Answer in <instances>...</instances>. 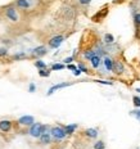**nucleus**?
Here are the masks:
<instances>
[{
	"label": "nucleus",
	"instance_id": "5",
	"mask_svg": "<svg viewBox=\"0 0 140 149\" xmlns=\"http://www.w3.org/2000/svg\"><path fill=\"white\" fill-rule=\"evenodd\" d=\"M35 122V118L34 116H22V117L18 118V121H17V123L21 126H26V127H30V126L32 125V123Z\"/></svg>",
	"mask_w": 140,
	"mask_h": 149
},
{
	"label": "nucleus",
	"instance_id": "14",
	"mask_svg": "<svg viewBox=\"0 0 140 149\" xmlns=\"http://www.w3.org/2000/svg\"><path fill=\"white\" fill-rule=\"evenodd\" d=\"M16 5L19 9H29L31 7V3L30 0H16Z\"/></svg>",
	"mask_w": 140,
	"mask_h": 149
},
{
	"label": "nucleus",
	"instance_id": "16",
	"mask_svg": "<svg viewBox=\"0 0 140 149\" xmlns=\"http://www.w3.org/2000/svg\"><path fill=\"white\" fill-rule=\"evenodd\" d=\"M64 127V130H66V134L67 135H72L73 132H75V130L78 127V125L77 123H71V125H66V126H63Z\"/></svg>",
	"mask_w": 140,
	"mask_h": 149
},
{
	"label": "nucleus",
	"instance_id": "11",
	"mask_svg": "<svg viewBox=\"0 0 140 149\" xmlns=\"http://www.w3.org/2000/svg\"><path fill=\"white\" fill-rule=\"evenodd\" d=\"M40 141H41V144H50V141H52V135H50V128L46 131H42L41 135L39 136Z\"/></svg>",
	"mask_w": 140,
	"mask_h": 149
},
{
	"label": "nucleus",
	"instance_id": "28",
	"mask_svg": "<svg viewBox=\"0 0 140 149\" xmlns=\"http://www.w3.org/2000/svg\"><path fill=\"white\" fill-rule=\"evenodd\" d=\"M73 59H75V57H67V58H64L63 59V64H70V63H72L73 62Z\"/></svg>",
	"mask_w": 140,
	"mask_h": 149
},
{
	"label": "nucleus",
	"instance_id": "27",
	"mask_svg": "<svg viewBox=\"0 0 140 149\" xmlns=\"http://www.w3.org/2000/svg\"><path fill=\"white\" fill-rule=\"evenodd\" d=\"M77 68L80 69L81 72H85V73H89V71H88V68H86V66L84 63H78V66H77Z\"/></svg>",
	"mask_w": 140,
	"mask_h": 149
},
{
	"label": "nucleus",
	"instance_id": "7",
	"mask_svg": "<svg viewBox=\"0 0 140 149\" xmlns=\"http://www.w3.org/2000/svg\"><path fill=\"white\" fill-rule=\"evenodd\" d=\"M108 12H109V7H104L100 12H98L93 17V22H102V21L105 18V15L108 14Z\"/></svg>",
	"mask_w": 140,
	"mask_h": 149
},
{
	"label": "nucleus",
	"instance_id": "30",
	"mask_svg": "<svg viewBox=\"0 0 140 149\" xmlns=\"http://www.w3.org/2000/svg\"><path fill=\"white\" fill-rule=\"evenodd\" d=\"M35 90H36V85H35L34 82H31V84H30V86H29V91L30 92H35Z\"/></svg>",
	"mask_w": 140,
	"mask_h": 149
},
{
	"label": "nucleus",
	"instance_id": "17",
	"mask_svg": "<svg viewBox=\"0 0 140 149\" xmlns=\"http://www.w3.org/2000/svg\"><path fill=\"white\" fill-rule=\"evenodd\" d=\"M104 43L105 44H113L114 43V36L112 33H105L104 35Z\"/></svg>",
	"mask_w": 140,
	"mask_h": 149
},
{
	"label": "nucleus",
	"instance_id": "9",
	"mask_svg": "<svg viewBox=\"0 0 140 149\" xmlns=\"http://www.w3.org/2000/svg\"><path fill=\"white\" fill-rule=\"evenodd\" d=\"M12 126H13V122L9 120L0 121V131H3V132H9L12 130Z\"/></svg>",
	"mask_w": 140,
	"mask_h": 149
},
{
	"label": "nucleus",
	"instance_id": "12",
	"mask_svg": "<svg viewBox=\"0 0 140 149\" xmlns=\"http://www.w3.org/2000/svg\"><path fill=\"white\" fill-rule=\"evenodd\" d=\"M102 63L104 64V67H105V69L108 72H111L112 69H113V59L111 58V57H105V58L103 59V62Z\"/></svg>",
	"mask_w": 140,
	"mask_h": 149
},
{
	"label": "nucleus",
	"instance_id": "37",
	"mask_svg": "<svg viewBox=\"0 0 140 149\" xmlns=\"http://www.w3.org/2000/svg\"><path fill=\"white\" fill-rule=\"evenodd\" d=\"M139 149H140V148H139Z\"/></svg>",
	"mask_w": 140,
	"mask_h": 149
},
{
	"label": "nucleus",
	"instance_id": "36",
	"mask_svg": "<svg viewBox=\"0 0 140 149\" xmlns=\"http://www.w3.org/2000/svg\"><path fill=\"white\" fill-rule=\"evenodd\" d=\"M113 1H114V3H116V1H118V0H113Z\"/></svg>",
	"mask_w": 140,
	"mask_h": 149
},
{
	"label": "nucleus",
	"instance_id": "23",
	"mask_svg": "<svg viewBox=\"0 0 140 149\" xmlns=\"http://www.w3.org/2000/svg\"><path fill=\"white\" fill-rule=\"evenodd\" d=\"M104 148H105V144H104V141H102V140L96 141V143L94 144V149H104Z\"/></svg>",
	"mask_w": 140,
	"mask_h": 149
},
{
	"label": "nucleus",
	"instance_id": "18",
	"mask_svg": "<svg viewBox=\"0 0 140 149\" xmlns=\"http://www.w3.org/2000/svg\"><path fill=\"white\" fill-rule=\"evenodd\" d=\"M66 66L63 63H54L52 64V67H50V69L52 71H60V69H64Z\"/></svg>",
	"mask_w": 140,
	"mask_h": 149
},
{
	"label": "nucleus",
	"instance_id": "26",
	"mask_svg": "<svg viewBox=\"0 0 140 149\" xmlns=\"http://www.w3.org/2000/svg\"><path fill=\"white\" fill-rule=\"evenodd\" d=\"M134 22H135V25L140 27V12H137L134 14Z\"/></svg>",
	"mask_w": 140,
	"mask_h": 149
},
{
	"label": "nucleus",
	"instance_id": "33",
	"mask_svg": "<svg viewBox=\"0 0 140 149\" xmlns=\"http://www.w3.org/2000/svg\"><path fill=\"white\" fill-rule=\"evenodd\" d=\"M78 1H80L81 5H89L91 3V0H78Z\"/></svg>",
	"mask_w": 140,
	"mask_h": 149
},
{
	"label": "nucleus",
	"instance_id": "1",
	"mask_svg": "<svg viewBox=\"0 0 140 149\" xmlns=\"http://www.w3.org/2000/svg\"><path fill=\"white\" fill-rule=\"evenodd\" d=\"M50 135H52V138L54 139V140H63V139H66V136H67V134H66V130L63 126H52L50 127Z\"/></svg>",
	"mask_w": 140,
	"mask_h": 149
},
{
	"label": "nucleus",
	"instance_id": "32",
	"mask_svg": "<svg viewBox=\"0 0 140 149\" xmlns=\"http://www.w3.org/2000/svg\"><path fill=\"white\" fill-rule=\"evenodd\" d=\"M67 68L70 69V71H75V69L77 68V66H75V64H72V63H70V64H67Z\"/></svg>",
	"mask_w": 140,
	"mask_h": 149
},
{
	"label": "nucleus",
	"instance_id": "25",
	"mask_svg": "<svg viewBox=\"0 0 140 149\" xmlns=\"http://www.w3.org/2000/svg\"><path fill=\"white\" fill-rule=\"evenodd\" d=\"M132 103H134V105H135V108H140V98L139 96H132Z\"/></svg>",
	"mask_w": 140,
	"mask_h": 149
},
{
	"label": "nucleus",
	"instance_id": "24",
	"mask_svg": "<svg viewBox=\"0 0 140 149\" xmlns=\"http://www.w3.org/2000/svg\"><path fill=\"white\" fill-rule=\"evenodd\" d=\"M130 114L134 116V117L140 122V109H139V108H137V109H135V110H131V112H130Z\"/></svg>",
	"mask_w": 140,
	"mask_h": 149
},
{
	"label": "nucleus",
	"instance_id": "21",
	"mask_svg": "<svg viewBox=\"0 0 140 149\" xmlns=\"http://www.w3.org/2000/svg\"><path fill=\"white\" fill-rule=\"evenodd\" d=\"M25 58H27V55L23 51H21V53H18V54H14V55L12 57V59H14V61H19V59H25Z\"/></svg>",
	"mask_w": 140,
	"mask_h": 149
},
{
	"label": "nucleus",
	"instance_id": "2",
	"mask_svg": "<svg viewBox=\"0 0 140 149\" xmlns=\"http://www.w3.org/2000/svg\"><path fill=\"white\" fill-rule=\"evenodd\" d=\"M4 13H5V17L8 18L9 21H12V22H18L19 15H18V12H17L16 7H13V5H8V7H5Z\"/></svg>",
	"mask_w": 140,
	"mask_h": 149
},
{
	"label": "nucleus",
	"instance_id": "8",
	"mask_svg": "<svg viewBox=\"0 0 140 149\" xmlns=\"http://www.w3.org/2000/svg\"><path fill=\"white\" fill-rule=\"evenodd\" d=\"M48 53V50H46V46H44V45H40V46H37V48H35L34 50L31 51V55L32 57H36V58H39V57H42V55H45V54Z\"/></svg>",
	"mask_w": 140,
	"mask_h": 149
},
{
	"label": "nucleus",
	"instance_id": "4",
	"mask_svg": "<svg viewBox=\"0 0 140 149\" xmlns=\"http://www.w3.org/2000/svg\"><path fill=\"white\" fill-rule=\"evenodd\" d=\"M63 41H64V36L57 35V36H53V37L50 39L49 43H48V45H49V48H52V49H57V48H59V46L62 45Z\"/></svg>",
	"mask_w": 140,
	"mask_h": 149
},
{
	"label": "nucleus",
	"instance_id": "35",
	"mask_svg": "<svg viewBox=\"0 0 140 149\" xmlns=\"http://www.w3.org/2000/svg\"><path fill=\"white\" fill-rule=\"evenodd\" d=\"M136 91H137V92H140V87H137V89H136Z\"/></svg>",
	"mask_w": 140,
	"mask_h": 149
},
{
	"label": "nucleus",
	"instance_id": "29",
	"mask_svg": "<svg viewBox=\"0 0 140 149\" xmlns=\"http://www.w3.org/2000/svg\"><path fill=\"white\" fill-rule=\"evenodd\" d=\"M8 55V50L5 48H0V57H7Z\"/></svg>",
	"mask_w": 140,
	"mask_h": 149
},
{
	"label": "nucleus",
	"instance_id": "34",
	"mask_svg": "<svg viewBox=\"0 0 140 149\" xmlns=\"http://www.w3.org/2000/svg\"><path fill=\"white\" fill-rule=\"evenodd\" d=\"M73 74H75V76H80V74H81V71H80L78 68H76L75 71H73Z\"/></svg>",
	"mask_w": 140,
	"mask_h": 149
},
{
	"label": "nucleus",
	"instance_id": "22",
	"mask_svg": "<svg viewBox=\"0 0 140 149\" xmlns=\"http://www.w3.org/2000/svg\"><path fill=\"white\" fill-rule=\"evenodd\" d=\"M39 76H40V77H49V76H50V71H49L48 68L39 69Z\"/></svg>",
	"mask_w": 140,
	"mask_h": 149
},
{
	"label": "nucleus",
	"instance_id": "6",
	"mask_svg": "<svg viewBox=\"0 0 140 149\" xmlns=\"http://www.w3.org/2000/svg\"><path fill=\"white\" fill-rule=\"evenodd\" d=\"M73 82H60V84H57V85H53L52 87H50L49 90H48V92H46V95L48 96H50V95H53L57 90H60V89H64V87H68V86H71Z\"/></svg>",
	"mask_w": 140,
	"mask_h": 149
},
{
	"label": "nucleus",
	"instance_id": "20",
	"mask_svg": "<svg viewBox=\"0 0 140 149\" xmlns=\"http://www.w3.org/2000/svg\"><path fill=\"white\" fill-rule=\"evenodd\" d=\"M94 55H96V51L95 50H88V51H85V53H84V58L89 59V61H90Z\"/></svg>",
	"mask_w": 140,
	"mask_h": 149
},
{
	"label": "nucleus",
	"instance_id": "10",
	"mask_svg": "<svg viewBox=\"0 0 140 149\" xmlns=\"http://www.w3.org/2000/svg\"><path fill=\"white\" fill-rule=\"evenodd\" d=\"M112 72H114L116 74H122L125 72L123 63L119 61H113V69H112Z\"/></svg>",
	"mask_w": 140,
	"mask_h": 149
},
{
	"label": "nucleus",
	"instance_id": "31",
	"mask_svg": "<svg viewBox=\"0 0 140 149\" xmlns=\"http://www.w3.org/2000/svg\"><path fill=\"white\" fill-rule=\"evenodd\" d=\"M96 82H99V84H103V85H109V86H112V85H113V82H111V81H104V80H98Z\"/></svg>",
	"mask_w": 140,
	"mask_h": 149
},
{
	"label": "nucleus",
	"instance_id": "19",
	"mask_svg": "<svg viewBox=\"0 0 140 149\" xmlns=\"http://www.w3.org/2000/svg\"><path fill=\"white\" fill-rule=\"evenodd\" d=\"M35 67L36 68H39V69H44V68H46V63H45L44 61H41V59H37L36 62H35Z\"/></svg>",
	"mask_w": 140,
	"mask_h": 149
},
{
	"label": "nucleus",
	"instance_id": "13",
	"mask_svg": "<svg viewBox=\"0 0 140 149\" xmlns=\"http://www.w3.org/2000/svg\"><path fill=\"white\" fill-rule=\"evenodd\" d=\"M84 135L90 138V139H95V138H98V130H96V128H93V127L86 128V130L84 131Z\"/></svg>",
	"mask_w": 140,
	"mask_h": 149
},
{
	"label": "nucleus",
	"instance_id": "15",
	"mask_svg": "<svg viewBox=\"0 0 140 149\" xmlns=\"http://www.w3.org/2000/svg\"><path fill=\"white\" fill-rule=\"evenodd\" d=\"M90 63H91V67H93V68L98 69L99 67H100V64H102V58L99 55H94L93 58L90 59Z\"/></svg>",
	"mask_w": 140,
	"mask_h": 149
},
{
	"label": "nucleus",
	"instance_id": "3",
	"mask_svg": "<svg viewBox=\"0 0 140 149\" xmlns=\"http://www.w3.org/2000/svg\"><path fill=\"white\" fill-rule=\"evenodd\" d=\"M42 132V123L40 122H34L31 126H30L29 134L32 136V138H39Z\"/></svg>",
	"mask_w": 140,
	"mask_h": 149
}]
</instances>
